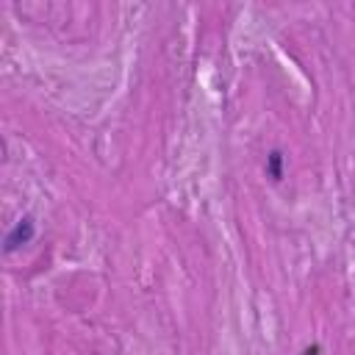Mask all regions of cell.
Instances as JSON below:
<instances>
[{"instance_id":"6da1fadb","label":"cell","mask_w":355,"mask_h":355,"mask_svg":"<svg viewBox=\"0 0 355 355\" xmlns=\"http://www.w3.org/2000/svg\"><path fill=\"white\" fill-rule=\"evenodd\" d=\"M33 236H36L33 219H31V216H22V219L8 230V236H6V252H14V250H19L22 244H31Z\"/></svg>"},{"instance_id":"7a4b0ae2","label":"cell","mask_w":355,"mask_h":355,"mask_svg":"<svg viewBox=\"0 0 355 355\" xmlns=\"http://www.w3.org/2000/svg\"><path fill=\"white\" fill-rule=\"evenodd\" d=\"M266 172H269V178H275V180L283 178V153H280V150H272V153H269V158H266Z\"/></svg>"}]
</instances>
